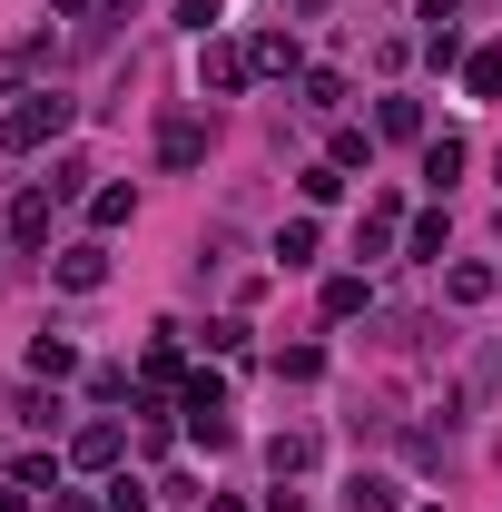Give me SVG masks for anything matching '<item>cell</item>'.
Returning a JSON list of instances; mask_svg holds the SVG:
<instances>
[{
	"mask_svg": "<svg viewBox=\"0 0 502 512\" xmlns=\"http://www.w3.org/2000/svg\"><path fill=\"white\" fill-rule=\"evenodd\" d=\"M247 50H227V40H217V50H207V60H197V79H207V89H247Z\"/></svg>",
	"mask_w": 502,
	"mask_h": 512,
	"instance_id": "cell-5",
	"label": "cell"
},
{
	"mask_svg": "<svg viewBox=\"0 0 502 512\" xmlns=\"http://www.w3.org/2000/svg\"><path fill=\"white\" fill-rule=\"evenodd\" d=\"M315 463V434H276V473H306Z\"/></svg>",
	"mask_w": 502,
	"mask_h": 512,
	"instance_id": "cell-15",
	"label": "cell"
},
{
	"mask_svg": "<svg viewBox=\"0 0 502 512\" xmlns=\"http://www.w3.org/2000/svg\"><path fill=\"white\" fill-rule=\"evenodd\" d=\"M463 79H473V99H502V50H473Z\"/></svg>",
	"mask_w": 502,
	"mask_h": 512,
	"instance_id": "cell-12",
	"label": "cell"
},
{
	"mask_svg": "<svg viewBox=\"0 0 502 512\" xmlns=\"http://www.w3.org/2000/svg\"><path fill=\"white\" fill-rule=\"evenodd\" d=\"M325 316H365V276H335L325 286Z\"/></svg>",
	"mask_w": 502,
	"mask_h": 512,
	"instance_id": "cell-14",
	"label": "cell"
},
{
	"mask_svg": "<svg viewBox=\"0 0 502 512\" xmlns=\"http://www.w3.org/2000/svg\"><path fill=\"white\" fill-rule=\"evenodd\" d=\"M394 503H404L394 473H355V483H345V512H394Z\"/></svg>",
	"mask_w": 502,
	"mask_h": 512,
	"instance_id": "cell-4",
	"label": "cell"
},
{
	"mask_svg": "<svg viewBox=\"0 0 502 512\" xmlns=\"http://www.w3.org/2000/svg\"><path fill=\"white\" fill-rule=\"evenodd\" d=\"M69 512H99V503H69Z\"/></svg>",
	"mask_w": 502,
	"mask_h": 512,
	"instance_id": "cell-17",
	"label": "cell"
},
{
	"mask_svg": "<svg viewBox=\"0 0 502 512\" xmlns=\"http://www.w3.org/2000/svg\"><path fill=\"white\" fill-rule=\"evenodd\" d=\"M99 276H109V256H99V247H69L60 256V286H69V296H89Z\"/></svg>",
	"mask_w": 502,
	"mask_h": 512,
	"instance_id": "cell-6",
	"label": "cell"
},
{
	"mask_svg": "<svg viewBox=\"0 0 502 512\" xmlns=\"http://www.w3.org/2000/svg\"><path fill=\"white\" fill-rule=\"evenodd\" d=\"M158 158H168V168H197V158H207V119H168L158 128Z\"/></svg>",
	"mask_w": 502,
	"mask_h": 512,
	"instance_id": "cell-2",
	"label": "cell"
},
{
	"mask_svg": "<svg viewBox=\"0 0 502 512\" xmlns=\"http://www.w3.org/2000/svg\"><path fill=\"white\" fill-rule=\"evenodd\" d=\"M276 375H286V384H315V375H325V355H315V345H286V355H276Z\"/></svg>",
	"mask_w": 502,
	"mask_h": 512,
	"instance_id": "cell-13",
	"label": "cell"
},
{
	"mask_svg": "<svg viewBox=\"0 0 502 512\" xmlns=\"http://www.w3.org/2000/svg\"><path fill=\"white\" fill-rule=\"evenodd\" d=\"M276 256H286V266H306V256H315V217H296V227L276 237Z\"/></svg>",
	"mask_w": 502,
	"mask_h": 512,
	"instance_id": "cell-16",
	"label": "cell"
},
{
	"mask_svg": "<svg viewBox=\"0 0 502 512\" xmlns=\"http://www.w3.org/2000/svg\"><path fill=\"white\" fill-rule=\"evenodd\" d=\"M50 207H60V197H50V188L10 197V237H20V247H40V237H50Z\"/></svg>",
	"mask_w": 502,
	"mask_h": 512,
	"instance_id": "cell-3",
	"label": "cell"
},
{
	"mask_svg": "<svg viewBox=\"0 0 502 512\" xmlns=\"http://www.w3.org/2000/svg\"><path fill=\"white\" fill-rule=\"evenodd\" d=\"M60 128H69V99L40 89V99H20V109L0 119V148H40V138H60Z\"/></svg>",
	"mask_w": 502,
	"mask_h": 512,
	"instance_id": "cell-1",
	"label": "cell"
},
{
	"mask_svg": "<svg viewBox=\"0 0 502 512\" xmlns=\"http://www.w3.org/2000/svg\"><path fill=\"white\" fill-rule=\"evenodd\" d=\"M443 296H453V306H483V296H493V266H453Z\"/></svg>",
	"mask_w": 502,
	"mask_h": 512,
	"instance_id": "cell-9",
	"label": "cell"
},
{
	"mask_svg": "<svg viewBox=\"0 0 502 512\" xmlns=\"http://www.w3.org/2000/svg\"><path fill=\"white\" fill-rule=\"evenodd\" d=\"M453 178H463V138H434V148H424V188H453Z\"/></svg>",
	"mask_w": 502,
	"mask_h": 512,
	"instance_id": "cell-7",
	"label": "cell"
},
{
	"mask_svg": "<svg viewBox=\"0 0 502 512\" xmlns=\"http://www.w3.org/2000/svg\"><path fill=\"white\" fill-rule=\"evenodd\" d=\"M30 375H50V384H60V375H79V355H69V335H40V345H30Z\"/></svg>",
	"mask_w": 502,
	"mask_h": 512,
	"instance_id": "cell-8",
	"label": "cell"
},
{
	"mask_svg": "<svg viewBox=\"0 0 502 512\" xmlns=\"http://www.w3.org/2000/svg\"><path fill=\"white\" fill-rule=\"evenodd\" d=\"M394 227H404V217H394V197H384V207H365V237H355V247L384 256V247H394Z\"/></svg>",
	"mask_w": 502,
	"mask_h": 512,
	"instance_id": "cell-11",
	"label": "cell"
},
{
	"mask_svg": "<svg viewBox=\"0 0 502 512\" xmlns=\"http://www.w3.org/2000/svg\"><path fill=\"white\" fill-rule=\"evenodd\" d=\"M119 444H128L119 424H89V434H79V444H69V453H79V463H119Z\"/></svg>",
	"mask_w": 502,
	"mask_h": 512,
	"instance_id": "cell-10",
	"label": "cell"
}]
</instances>
